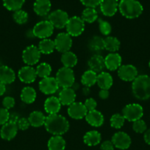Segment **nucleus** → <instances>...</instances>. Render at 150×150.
<instances>
[{
    "instance_id": "obj_46",
    "label": "nucleus",
    "mask_w": 150,
    "mask_h": 150,
    "mask_svg": "<svg viewBox=\"0 0 150 150\" xmlns=\"http://www.w3.org/2000/svg\"><path fill=\"white\" fill-rule=\"evenodd\" d=\"M81 2L86 6V7H93L95 8L98 5H99L101 0H80Z\"/></svg>"
},
{
    "instance_id": "obj_38",
    "label": "nucleus",
    "mask_w": 150,
    "mask_h": 150,
    "mask_svg": "<svg viewBox=\"0 0 150 150\" xmlns=\"http://www.w3.org/2000/svg\"><path fill=\"white\" fill-rule=\"evenodd\" d=\"M13 18L16 23H19V24H24L27 22L29 16L26 11L20 9L13 13Z\"/></svg>"
},
{
    "instance_id": "obj_26",
    "label": "nucleus",
    "mask_w": 150,
    "mask_h": 150,
    "mask_svg": "<svg viewBox=\"0 0 150 150\" xmlns=\"http://www.w3.org/2000/svg\"><path fill=\"white\" fill-rule=\"evenodd\" d=\"M46 118L44 114L41 111H32L29 114L28 117V121H29V125L34 127H39L42 125H44L46 121Z\"/></svg>"
},
{
    "instance_id": "obj_40",
    "label": "nucleus",
    "mask_w": 150,
    "mask_h": 150,
    "mask_svg": "<svg viewBox=\"0 0 150 150\" xmlns=\"http://www.w3.org/2000/svg\"><path fill=\"white\" fill-rule=\"evenodd\" d=\"M99 21V28L100 32L103 35L105 36H108L112 31V27L110 23L107 21L102 20V19L99 18L98 20Z\"/></svg>"
},
{
    "instance_id": "obj_27",
    "label": "nucleus",
    "mask_w": 150,
    "mask_h": 150,
    "mask_svg": "<svg viewBox=\"0 0 150 150\" xmlns=\"http://www.w3.org/2000/svg\"><path fill=\"white\" fill-rule=\"evenodd\" d=\"M101 134L96 130H91L87 132L83 137V142L89 146H94L101 142Z\"/></svg>"
},
{
    "instance_id": "obj_49",
    "label": "nucleus",
    "mask_w": 150,
    "mask_h": 150,
    "mask_svg": "<svg viewBox=\"0 0 150 150\" xmlns=\"http://www.w3.org/2000/svg\"><path fill=\"white\" fill-rule=\"evenodd\" d=\"M19 116L16 113H13V114H10V118H9V122L13 123H16L17 124L18 121L19 120Z\"/></svg>"
},
{
    "instance_id": "obj_30",
    "label": "nucleus",
    "mask_w": 150,
    "mask_h": 150,
    "mask_svg": "<svg viewBox=\"0 0 150 150\" xmlns=\"http://www.w3.org/2000/svg\"><path fill=\"white\" fill-rule=\"evenodd\" d=\"M88 47L91 51L99 52L104 49V39L99 36H94L88 41Z\"/></svg>"
},
{
    "instance_id": "obj_24",
    "label": "nucleus",
    "mask_w": 150,
    "mask_h": 150,
    "mask_svg": "<svg viewBox=\"0 0 150 150\" xmlns=\"http://www.w3.org/2000/svg\"><path fill=\"white\" fill-rule=\"evenodd\" d=\"M16 79V73L10 67L5 65L0 66V82L4 84H10Z\"/></svg>"
},
{
    "instance_id": "obj_42",
    "label": "nucleus",
    "mask_w": 150,
    "mask_h": 150,
    "mask_svg": "<svg viewBox=\"0 0 150 150\" xmlns=\"http://www.w3.org/2000/svg\"><path fill=\"white\" fill-rule=\"evenodd\" d=\"M10 113L4 108H0V125H4L9 122Z\"/></svg>"
},
{
    "instance_id": "obj_9",
    "label": "nucleus",
    "mask_w": 150,
    "mask_h": 150,
    "mask_svg": "<svg viewBox=\"0 0 150 150\" xmlns=\"http://www.w3.org/2000/svg\"><path fill=\"white\" fill-rule=\"evenodd\" d=\"M41 54L39 49L34 45L26 47L22 52V59L25 64L28 66L35 65L39 62L41 59Z\"/></svg>"
},
{
    "instance_id": "obj_33",
    "label": "nucleus",
    "mask_w": 150,
    "mask_h": 150,
    "mask_svg": "<svg viewBox=\"0 0 150 150\" xmlns=\"http://www.w3.org/2000/svg\"><path fill=\"white\" fill-rule=\"evenodd\" d=\"M38 49L41 54H50L55 49L54 42L50 39H43L38 43Z\"/></svg>"
},
{
    "instance_id": "obj_28",
    "label": "nucleus",
    "mask_w": 150,
    "mask_h": 150,
    "mask_svg": "<svg viewBox=\"0 0 150 150\" xmlns=\"http://www.w3.org/2000/svg\"><path fill=\"white\" fill-rule=\"evenodd\" d=\"M66 141L61 136H53L48 142L49 150H64Z\"/></svg>"
},
{
    "instance_id": "obj_18",
    "label": "nucleus",
    "mask_w": 150,
    "mask_h": 150,
    "mask_svg": "<svg viewBox=\"0 0 150 150\" xmlns=\"http://www.w3.org/2000/svg\"><path fill=\"white\" fill-rule=\"evenodd\" d=\"M121 57L118 53H110L104 58L105 67L110 71L118 70L121 66Z\"/></svg>"
},
{
    "instance_id": "obj_8",
    "label": "nucleus",
    "mask_w": 150,
    "mask_h": 150,
    "mask_svg": "<svg viewBox=\"0 0 150 150\" xmlns=\"http://www.w3.org/2000/svg\"><path fill=\"white\" fill-rule=\"evenodd\" d=\"M69 17L66 11L60 9L51 12L48 17V21L53 25V26L57 29H63L66 27Z\"/></svg>"
},
{
    "instance_id": "obj_3",
    "label": "nucleus",
    "mask_w": 150,
    "mask_h": 150,
    "mask_svg": "<svg viewBox=\"0 0 150 150\" xmlns=\"http://www.w3.org/2000/svg\"><path fill=\"white\" fill-rule=\"evenodd\" d=\"M119 10L124 17L133 19L142 14L144 7L138 0H121L119 3Z\"/></svg>"
},
{
    "instance_id": "obj_35",
    "label": "nucleus",
    "mask_w": 150,
    "mask_h": 150,
    "mask_svg": "<svg viewBox=\"0 0 150 150\" xmlns=\"http://www.w3.org/2000/svg\"><path fill=\"white\" fill-rule=\"evenodd\" d=\"M82 19L84 22L91 23L98 18V13L96 10L93 7H86L82 13Z\"/></svg>"
},
{
    "instance_id": "obj_50",
    "label": "nucleus",
    "mask_w": 150,
    "mask_h": 150,
    "mask_svg": "<svg viewBox=\"0 0 150 150\" xmlns=\"http://www.w3.org/2000/svg\"><path fill=\"white\" fill-rule=\"evenodd\" d=\"M144 139L146 143L147 144L150 145V129L146 130V131L144 133Z\"/></svg>"
},
{
    "instance_id": "obj_22",
    "label": "nucleus",
    "mask_w": 150,
    "mask_h": 150,
    "mask_svg": "<svg viewBox=\"0 0 150 150\" xmlns=\"http://www.w3.org/2000/svg\"><path fill=\"white\" fill-rule=\"evenodd\" d=\"M61 108V103L58 98L51 96L48 98L44 102V110L49 114H58Z\"/></svg>"
},
{
    "instance_id": "obj_4",
    "label": "nucleus",
    "mask_w": 150,
    "mask_h": 150,
    "mask_svg": "<svg viewBox=\"0 0 150 150\" xmlns=\"http://www.w3.org/2000/svg\"><path fill=\"white\" fill-rule=\"evenodd\" d=\"M55 79L59 86L62 88H71L75 83L74 73L73 70L69 67H63L56 73Z\"/></svg>"
},
{
    "instance_id": "obj_44",
    "label": "nucleus",
    "mask_w": 150,
    "mask_h": 150,
    "mask_svg": "<svg viewBox=\"0 0 150 150\" xmlns=\"http://www.w3.org/2000/svg\"><path fill=\"white\" fill-rule=\"evenodd\" d=\"M84 105H85L87 111H94V110H96L97 103H96V101L94 98H88V99H87L85 101Z\"/></svg>"
},
{
    "instance_id": "obj_39",
    "label": "nucleus",
    "mask_w": 150,
    "mask_h": 150,
    "mask_svg": "<svg viewBox=\"0 0 150 150\" xmlns=\"http://www.w3.org/2000/svg\"><path fill=\"white\" fill-rule=\"evenodd\" d=\"M125 119L120 114H115L110 118V125L113 128L120 129L124 125Z\"/></svg>"
},
{
    "instance_id": "obj_13",
    "label": "nucleus",
    "mask_w": 150,
    "mask_h": 150,
    "mask_svg": "<svg viewBox=\"0 0 150 150\" xmlns=\"http://www.w3.org/2000/svg\"><path fill=\"white\" fill-rule=\"evenodd\" d=\"M111 142L115 147L122 150L127 149L132 143L131 138L124 132H118L115 133L112 137Z\"/></svg>"
},
{
    "instance_id": "obj_48",
    "label": "nucleus",
    "mask_w": 150,
    "mask_h": 150,
    "mask_svg": "<svg viewBox=\"0 0 150 150\" xmlns=\"http://www.w3.org/2000/svg\"><path fill=\"white\" fill-rule=\"evenodd\" d=\"M109 95H110V93H109V91L107 90V89H101L99 92V96L101 100L107 99Z\"/></svg>"
},
{
    "instance_id": "obj_41",
    "label": "nucleus",
    "mask_w": 150,
    "mask_h": 150,
    "mask_svg": "<svg viewBox=\"0 0 150 150\" xmlns=\"http://www.w3.org/2000/svg\"><path fill=\"white\" fill-rule=\"evenodd\" d=\"M132 129L137 133H144L146 131L147 126L144 120H138L132 124Z\"/></svg>"
},
{
    "instance_id": "obj_36",
    "label": "nucleus",
    "mask_w": 150,
    "mask_h": 150,
    "mask_svg": "<svg viewBox=\"0 0 150 150\" xmlns=\"http://www.w3.org/2000/svg\"><path fill=\"white\" fill-rule=\"evenodd\" d=\"M35 70H36L37 76L42 78V79H45V78L49 77V76L51 75V67L48 63L43 62L38 64Z\"/></svg>"
},
{
    "instance_id": "obj_34",
    "label": "nucleus",
    "mask_w": 150,
    "mask_h": 150,
    "mask_svg": "<svg viewBox=\"0 0 150 150\" xmlns=\"http://www.w3.org/2000/svg\"><path fill=\"white\" fill-rule=\"evenodd\" d=\"M120 41L115 37L108 36L104 39V49L110 52H116L120 48Z\"/></svg>"
},
{
    "instance_id": "obj_17",
    "label": "nucleus",
    "mask_w": 150,
    "mask_h": 150,
    "mask_svg": "<svg viewBox=\"0 0 150 150\" xmlns=\"http://www.w3.org/2000/svg\"><path fill=\"white\" fill-rule=\"evenodd\" d=\"M119 0H101L100 10L105 16H113L119 9Z\"/></svg>"
},
{
    "instance_id": "obj_15",
    "label": "nucleus",
    "mask_w": 150,
    "mask_h": 150,
    "mask_svg": "<svg viewBox=\"0 0 150 150\" xmlns=\"http://www.w3.org/2000/svg\"><path fill=\"white\" fill-rule=\"evenodd\" d=\"M18 76L19 80L23 83H31L36 79V70L32 66H24L19 70Z\"/></svg>"
},
{
    "instance_id": "obj_20",
    "label": "nucleus",
    "mask_w": 150,
    "mask_h": 150,
    "mask_svg": "<svg viewBox=\"0 0 150 150\" xmlns=\"http://www.w3.org/2000/svg\"><path fill=\"white\" fill-rule=\"evenodd\" d=\"M58 99L61 105H70L75 102L76 93L74 89L71 88H63L59 93Z\"/></svg>"
},
{
    "instance_id": "obj_25",
    "label": "nucleus",
    "mask_w": 150,
    "mask_h": 150,
    "mask_svg": "<svg viewBox=\"0 0 150 150\" xmlns=\"http://www.w3.org/2000/svg\"><path fill=\"white\" fill-rule=\"evenodd\" d=\"M113 83V77H112L110 73L103 71L101 73H99V75H97L96 83L101 89H107V90H108L112 86Z\"/></svg>"
},
{
    "instance_id": "obj_32",
    "label": "nucleus",
    "mask_w": 150,
    "mask_h": 150,
    "mask_svg": "<svg viewBox=\"0 0 150 150\" xmlns=\"http://www.w3.org/2000/svg\"><path fill=\"white\" fill-rule=\"evenodd\" d=\"M97 81V73L92 71L91 70H88L85 71L82 74L81 78V82L82 85H84L86 87H91L94 86Z\"/></svg>"
},
{
    "instance_id": "obj_11",
    "label": "nucleus",
    "mask_w": 150,
    "mask_h": 150,
    "mask_svg": "<svg viewBox=\"0 0 150 150\" xmlns=\"http://www.w3.org/2000/svg\"><path fill=\"white\" fill-rule=\"evenodd\" d=\"M59 84L55 78L47 77L39 82V89L44 95H52L59 89Z\"/></svg>"
},
{
    "instance_id": "obj_12",
    "label": "nucleus",
    "mask_w": 150,
    "mask_h": 150,
    "mask_svg": "<svg viewBox=\"0 0 150 150\" xmlns=\"http://www.w3.org/2000/svg\"><path fill=\"white\" fill-rule=\"evenodd\" d=\"M118 76L122 81H133L138 76V70L132 64H124L118 69Z\"/></svg>"
},
{
    "instance_id": "obj_7",
    "label": "nucleus",
    "mask_w": 150,
    "mask_h": 150,
    "mask_svg": "<svg viewBox=\"0 0 150 150\" xmlns=\"http://www.w3.org/2000/svg\"><path fill=\"white\" fill-rule=\"evenodd\" d=\"M54 28L53 25L48 20L41 21L34 26L32 35L41 39H46L53 34Z\"/></svg>"
},
{
    "instance_id": "obj_21",
    "label": "nucleus",
    "mask_w": 150,
    "mask_h": 150,
    "mask_svg": "<svg viewBox=\"0 0 150 150\" xmlns=\"http://www.w3.org/2000/svg\"><path fill=\"white\" fill-rule=\"evenodd\" d=\"M85 118L87 122L93 127H100L104 123V116L97 110L88 111Z\"/></svg>"
},
{
    "instance_id": "obj_53",
    "label": "nucleus",
    "mask_w": 150,
    "mask_h": 150,
    "mask_svg": "<svg viewBox=\"0 0 150 150\" xmlns=\"http://www.w3.org/2000/svg\"><path fill=\"white\" fill-rule=\"evenodd\" d=\"M149 68H150V60H149Z\"/></svg>"
},
{
    "instance_id": "obj_31",
    "label": "nucleus",
    "mask_w": 150,
    "mask_h": 150,
    "mask_svg": "<svg viewBox=\"0 0 150 150\" xmlns=\"http://www.w3.org/2000/svg\"><path fill=\"white\" fill-rule=\"evenodd\" d=\"M77 57L76 54L70 51L63 53L61 56V62L66 67L71 68L74 67L77 64Z\"/></svg>"
},
{
    "instance_id": "obj_51",
    "label": "nucleus",
    "mask_w": 150,
    "mask_h": 150,
    "mask_svg": "<svg viewBox=\"0 0 150 150\" xmlns=\"http://www.w3.org/2000/svg\"><path fill=\"white\" fill-rule=\"evenodd\" d=\"M6 92V85L0 82V96L3 95Z\"/></svg>"
},
{
    "instance_id": "obj_45",
    "label": "nucleus",
    "mask_w": 150,
    "mask_h": 150,
    "mask_svg": "<svg viewBox=\"0 0 150 150\" xmlns=\"http://www.w3.org/2000/svg\"><path fill=\"white\" fill-rule=\"evenodd\" d=\"M29 122L28 121V119L26 118H20L17 122L18 128L21 130H26L29 128Z\"/></svg>"
},
{
    "instance_id": "obj_16",
    "label": "nucleus",
    "mask_w": 150,
    "mask_h": 150,
    "mask_svg": "<svg viewBox=\"0 0 150 150\" xmlns=\"http://www.w3.org/2000/svg\"><path fill=\"white\" fill-rule=\"evenodd\" d=\"M18 126L16 123L8 122L2 125L0 130V136L5 141H10L14 139L18 133Z\"/></svg>"
},
{
    "instance_id": "obj_2",
    "label": "nucleus",
    "mask_w": 150,
    "mask_h": 150,
    "mask_svg": "<svg viewBox=\"0 0 150 150\" xmlns=\"http://www.w3.org/2000/svg\"><path fill=\"white\" fill-rule=\"evenodd\" d=\"M132 92L134 97L140 100L150 98V76L140 75L132 81Z\"/></svg>"
},
{
    "instance_id": "obj_37",
    "label": "nucleus",
    "mask_w": 150,
    "mask_h": 150,
    "mask_svg": "<svg viewBox=\"0 0 150 150\" xmlns=\"http://www.w3.org/2000/svg\"><path fill=\"white\" fill-rule=\"evenodd\" d=\"M2 1L3 5L7 10L14 12L20 10L25 2V0H2Z\"/></svg>"
},
{
    "instance_id": "obj_19",
    "label": "nucleus",
    "mask_w": 150,
    "mask_h": 150,
    "mask_svg": "<svg viewBox=\"0 0 150 150\" xmlns=\"http://www.w3.org/2000/svg\"><path fill=\"white\" fill-rule=\"evenodd\" d=\"M88 67L90 70L95 72L96 73H100L103 72V70L105 68V63L104 58L100 54H94L88 62Z\"/></svg>"
},
{
    "instance_id": "obj_43",
    "label": "nucleus",
    "mask_w": 150,
    "mask_h": 150,
    "mask_svg": "<svg viewBox=\"0 0 150 150\" xmlns=\"http://www.w3.org/2000/svg\"><path fill=\"white\" fill-rule=\"evenodd\" d=\"M2 105L6 109H10L15 105V99L10 96L5 97L2 100Z\"/></svg>"
},
{
    "instance_id": "obj_47",
    "label": "nucleus",
    "mask_w": 150,
    "mask_h": 150,
    "mask_svg": "<svg viewBox=\"0 0 150 150\" xmlns=\"http://www.w3.org/2000/svg\"><path fill=\"white\" fill-rule=\"evenodd\" d=\"M114 145L111 141H105L101 144V150H114Z\"/></svg>"
},
{
    "instance_id": "obj_10",
    "label": "nucleus",
    "mask_w": 150,
    "mask_h": 150,
    "mask_svg": "<svg viewBox=\"0 0 150 150\" xmlns=\"http://www.w3.org/2000/svg\"><path fill=\"white\" fill-rule=\"evenodd\" d=\"M55 49L59 52L66 53L70 51L72 46L71 37L67 32H62L58 34L54 40Z\"/></svg>"
},
{
    "instance_id": "obj_29",
    "label": "nucleus",
    "mask_w": 150,
    "mask_h": 150,
    "mask_svg": "<svg viewBox=\"0 0 150 150\" xmlns=\"http://www.w3.org/2000/svg\"><path fill=\"white\" fill-rule=\"evenodd\" d=\"M36 92L31 86H26L21 92V99L26 104H31L36 99Z\"/></svg>"
},
{
    "instance_id": "obj_6",
    "label": "nucleus",
    "mask_w": 150,
    "mask_h": 150,
    "mask_svg": "<svg viewBox=\"0 0 150 150\" xmlns=\"http://www.w3.org/2000/svg\"><path fill=\"white\" fill-rule=\"evenodd\" d=\"M67 33L71 37H78L82 34L85 29V22L79 16H72L69 18L66 26Z\"/></svg>"
},
{
    "instance_id": "obj_1",
    "label": "nucleus",
    "mask_w": 150,
    "mask_h": 150,
    "mask_svg": "<svg viewBox=\"0 0 150 150\" xmlns=\"http://www.w3.org/2000/svg\"><path fill=\"white\" fill-rule=\"evenodd\" d=\"M44 126L47 132L53 136H62L69 130V122L60 114H49L46 118Z\"/></svg>"
},
{
    "instance_id": "obj_14",
    "label": "nucleus",
    "mask_w": 150,
    "mask_h": 150,
    "mask_svg": "<svg viewBox=\"0 0 150 150\" xmlns=\"http://www.w3.org/2000/svg\"><path fill=\"white\" fill-rule=\"evenodd\" d=\"M88 112L85 105L79 102L73 103L68 108V114L71 118L74 120H81L84 118Z\"/></svg>"
},
{
    "instance_id": "obj_23",
    "label": "nucleus",
    "mask_w": 150,
    "mask_h": 150,
    "mask_svg": "<svg viewBox=\"0 0 150 150\" xmlns=\"http://www.w3.org/2000/svg\"><path fill=\"white\" fill-rule=\"evenodd\" d=\"M51 3L50 0H35L33 4V10L37 15L45 16L51 10Z\"/></svg>"
},
{
    "instance_id": "obj_52",
    "label": "nucleus",
    "mask_w": 150,
    "mask_h": 150,
    "mask_svg": "<svg viewBox=\"0 0 150 150\" xmlns=\"http://www.w3.org/2000/svg\"><path fill=\"white\" fill-rule=\"evenodd\" d=\"M90 92H91L90 87H86V86H85V87L82 89V93H83L84 95H88L90 94Z\"/></svg>"
},
{
    "instance_id": "obj_5",
    "label": "nucleus",
    "mask_w": 150,
    "mask_h": 150,
    "mask_svg": "<svg viewBox=\"0 0 150 150\" xmlns=\"http://www.w3.org/2000/svg\"><path fill=\"white\" fill-rule=\"evenodd\" d=\"M122 115L129 122L137 121L141 120L144 115V108L140 104L131 103L125 105L122 110Z\"/></svg>"
}]
</instances>
